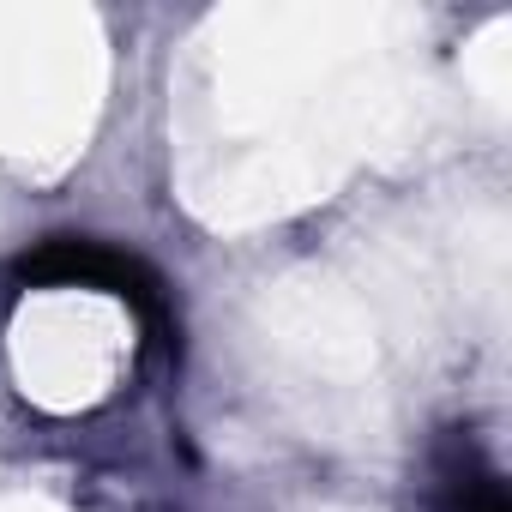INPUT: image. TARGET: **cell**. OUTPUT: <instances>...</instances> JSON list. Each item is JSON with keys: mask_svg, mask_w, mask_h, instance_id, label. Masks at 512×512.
<instances>
[{"mask_svg": "<svg viewBox=\"0 0 512 512\" xmlns=\"http://www.w3.org/2000/svg\"><path fill=\"white\" fill-rule=\"evenodd\" d=\"M19 278L25 284H55V290H73V284L103 290V296L127 302L151 338H169V290L139 253H121L109 241H91V235H55V241H43L37 253L19 260Z\"/></svg>", "mask_w": 512, "mask_h": 512, "instance_id": "cell-1", "label": "cell"}, {"mask_svg": "<svg viewBox=\"0 0 512 512\" xmlns=\"http://www.w3.org/2000/svg\"><path fill=\"white\" fill-rule=\"evenodd\" d=\"M422 512H512L506 482L488 464V452L470 440V428H452L434 446L428 482H422Z\"/></svg>", "mask_w": 512, "mask_h": 512, "instance_id": "cell-2", "label": "cell"}]
</instances>
